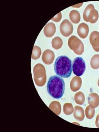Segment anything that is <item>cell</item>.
<instances>
[{
  "instance_id": "cell-1",
  "label": "cell",
  "mask_w": 99,
  "mask_h": 132,
  "mask_svg": "<svg viewBox=\"0 0 99 132\" xmlns=\"http://www.w3.org/2000/svg\"><path fill=\"white\" fill-rule=\"evenodd\" d=\"M64 90V81L61 78L56 75L50 78L47 84V91L51 96L60 99L63 96Z\"/></svg>"
},
{
  "instance_id": "cell-2",
  "label": "cell",
  "mask_w": 99,
  "mask_h": 132,
  "mask_svg": "<svg viewBox=\"0 0 99 132\" xmlns=\"http://www.w3.org/2000/svg\"><path fill=\"white\" fill-rule=\"evenodd\" d=\"M54 70L59 76L64 78H69L72 73L71 61L66 56H59L55 63Z\"/></svg>"
},
{
  "instance_id": "cell-3",
  "label": "cell",
  "mask_w": 99,
  "mask_h": 132,
  "mask_svg": "<svg viewBox=\"0 0 99 132\" xmlns=\"http://www.w3.org/2000/svg\"><path fill=\"white\" fill-rule=\"evenodd\" d=\"M34 78L37 86L42 87L45 86L46 81V70L44 65L38 63L35 65L33 69Z\"/></svg>"
},
{
  "instance_id": "cell-4",
  "label": "cell",
  "mask_w": 99,
  "mask_h": 132,
  "mask_svg": "<svg viewBox=\"0 0 99 132\" xmlns=\"http://www.w3.org/2000/svg\"><path fill=\"white\" fill-rule=\"evenodd\" d=\"M83 17L85 21L94 24L97 21L99 13L93 4L88 5L84 10Z\"/></svg>"
},
{
  "instance_id": "cell-5",
  "label": "cell",
  "mask_w": 99,
  "mask_h": 132,
  "mask_svg": "<svg viewBox=\"0 0 99 132\" xmlns=\"http://www.w3.org/2000/svg\"><path fill=\"white\" fill-rule=\"evenodd\" d=\"M68 45L70 48L78 55H81L84 53V44L76 36H72L69 38Z\"/></svg>"
},
{
  "instance_id": "cell-6",
  "label": "cell",
  "mask_w": 99,
  "mask_h": 132,
  "mask_svg": "<svg viewBox=\"0 0 99 132\" xmlns=\"http://www.w3.org/2000/svg\"><path fill=\"white\" fill-rule=\"evenodd\" d=\"M85 62L81 57H76L73 62L72 71L77 76H81L83 75L86 70Z\"/></svg>"
},
{
  "instance_id": "cell-7",
  "label": "cell",
  "mask_w": 99,
  "mask_h": 132,
  "mask_svg": "<svg viewBox=\"0 0 99 132\" xmlns=\"http://www.w3.org/2000/svg\"><path fill=\"white\" fill-rule=\"evenodd\" d=\"M60 33L63 36L68 37L70 36L73 32V26L71 22L68 20H64L60 24Z\"/></svg>"
},
{
  "instance_id": "cell-8",
  "label": "cell",
  "mask_w": 99,
  "mask_h": 132,
  "mask_svg": "<svg viewBox=\"0 0 99 132\" xmlns=\"http://www.w3.org/2000/svg\"><path fill=\"white\" fill-rule=\"evenodd\" d=\"M89 41L93 50L99 52V33L97 31L92 32L89 37Z\"/></svg>"
},
{
  "instance_id": "cell-9",
  "label": "cell",
  "mask_w": 99,
  "mask_h": 132,
  "mask_svg": "<svg viewBox=\"0 0 99 132\" xmlns=\"http://www.w3.org/2000/svg\"><path fill=\"white\" fill-rule=\"evenodd\" d=\"M55 59V54L51 50H47L44 52L42 54V60L45 64H52Z\"/></svg>"
},
{
  "instance_id": "cell-10",
  "label": "cell",
  "mask_w": 99,
  "mask_h": 132,
  "mask_svg": "<svg viewBox=\"0 0 99 132\" xmlns=\"http://www.w3.org/2000/svg\"><path fill=\"white\" fill-rule=\"evenodd\" d=\"M44 34L47 38H51L54 36L56 31V27L54 23H48L44 29Z\"/></svg>"
},
{
  "instance_id": "cell-11",
  "label": "cell",
  "mask_w": 99,
  "mask_h": 132,
  "mask_svg": "<svg viewBox=\"0 0 99 132\" xmlns=\"http://www.w3.org/2000/svg\"><path fill=\"white\" fill-rule=\"evenodd\" d=\"M77 33L80 38L85 39L87 38L89 33V26L85 23H81L78 26Z\"/></svg>"
},
{
  "instance_id": "cell-12",
  "label": "cell",
  "mask_w": 99,
  "mask_h": 132,
  "mask_svg": "<svg viewBox=\"0 0 99 132\" xmlns=\"http://www.w3.org/2000/svg\"><path fill=\"white\" fill-rule=\"evenodd\" d=\"M82 85V80L79 76L74 77L70 83V88L72 91H77L79 90Z\"/></svg>"
},
{
  "instance_id": "cell-13",
  "label": "cell",
  "mask_w": 99,
  "mask_h": 132,
  "mask_svg": "<svg viewBox=\"0 0 99 132\" xmlns=\"http://www.w3.org/2000/svg\"><path fill=\"white\" fill-rule=\"evenodd\" d=\"M88 103L90 107L95 108L99 105V96L96 93H90L88 97Z\"/></svg>"
},
{
  "instance_id": "cell-14",
  "label": "cell",
  "mask_w": 99,
  "mask_h": 132,
  "mask_svg": "<svg viewBox=\"0 0 99 132\" xmlns=\"http://www.w3.org/2000/svg\"><path fill=\"white\" fill-rule=\"evenodd\" d=\"M73 116L76 120L82 121L85 118V113L83 108L80 106H76L73 112Z\"/></svg>"
},
{
  "instance_id": "cell-15",
  "label": "cell",
  "mask_w": 99,
  "mask_h": 132,
  "mask_svg": "<svg viewBox=\"0 0 99 132\" xmlns=\"http://www.w3.org/2000/svg\"><path fill=\"white\" fill-rule=\"evenodd\" d=\"M49 108L57 116L60 115L61 112V105L60 103L57 101L51 102L49 106Z\"/></svg>"
},
{
  "instance_id": "cell-16",
  "label": "cell",
  "mask_w": 99,
  "mask_h": 132,
  "mask_svg": "<svg viewBox=\"0 0 99 132\" xmlns=\"http://www.w3.org/2000/svg\"><path fill=\"white\" fill-rule=\"evenodd\" d=\"M69 17L72 23L77 24L79 23L81 20V15L78 11L73 10L71 11L69 14Z\"/></svg>"
},
{
  "instance_id": "cell-17",
  "label": "cell",
  "mask_w": 99,
  "mask_h": 132,
  "mask_svg": "<svg viewBox=\"0 0 99 132\" xmlns=\"http://www.w3.org/2000/svg\"><path fill=\"white\" fill-rule=\"evenodd\" d=\"M63 40L59 37H55L52 41V47L55 50H58L60 49L63 46Z\"/></svg>"
},
{
  "instance_id": "cell-18",
  "label": "cell",
  "mask_w": 99,
  "mask_h": 132,
  "mask_svg": "<svg viewBox=\"0 0 99 132\" xmlns=\"http://www.w3.org/2000/svg\"><path fill=\"white\" fill-rule=\"evenodd\" d=\"M75 103L79 105H82L85 101V96L82 92L79 91L77 92L75 96Z\"/></svg>"
},
{
  "instance_id": "cell-19",
  "label": "cell",
  "mask_w": 99,
  "mask_h": 132,
  "mask_svg": "<svg viewBox=\"0 0 99 132\" xmlns=\"http://www.w3.org/2000/svg\"><path fill=\"white\" fill-rule=\"evenodd\" d=\"M42 54L41 48L38 46L35 45L33 48L31 58L34 60H38L40 58Z\"/></svg>"
},
{
  "instance_id": "cell-20",
  "label": "cell",
  "mask_w": 99,
  "mask_h": 132,
  "mask_svg": "<svg viewBox=\"0 0 99 132\" xmlns=\"http://www.w3.org/2000/svg\"><path fill=\"white\" fill-rule=\"evenodd\" d=\"M90 65L91 68L94 70L99 68V55L96 54L93 56L90 61Z\"/></svg>"
},
{
  "instance_id": "cell-21",
  "label": "cell",
  "mask_w": 99,
  "mask_h": 132,
  "mask_svg": "<svg viewBox=\"0 0 99 132\" xmlns=\"http://www.w3.org/2000/svg\"><path fill=\"white\" fill-rule=\"evenodd\" d=\"M63 112L67 116H70L74 112V108L72 104L65 103L63 105Z\"/></svg>"
},
{
  "instance_id": "cell-22",
  "label": "cell",
  "mask_w": 99,
  "mask_h": 132,
  "mask_svg": "<svg viewBox=\"0 0 99 132\" xmlns=\"http://www.w3.org/2000/svg\"><path fill=\"white\" fill-rule=\"evenodd\" d=\"M86 116L87 119H91L94 116L95 114V110L94 108H92L90 106H88L85 110Z\"/></svg>"
},
{
  "instance_id": "cell-23",
  "label": "cell",
  "mask_w": 99,
  "mask_h": 132,
  "mask_svg": "<svg viewBox=\"0 0 99 132\" xmlns=\"http://www.w3.org/2000/svg\"><path fill=\"white\" fill-rule=\"evenodd\" d=\"M62 19L61 12H59L57 15H55L53 18H52L51 20L55 22H59Z\"/></svg>"
},
{
  "instance_id": "cell-24",
  "label": "cell",
  "mask_w": 99,
  "mask_h": 132,
  "mask_svg": "<svg viewBox=\"0 0 99 132\" xmlns=\"http://www.w3.org/2000/svg\"><path fill=\"white\" fill-rule=\"evenodd\" d=\"M96 127L99 128V114H98L96 120Z\"/></svg>"
},
{
  "instance_id": "cell-25",
  "label": "cell",
  "mask_w": 99,
  "mask_h": 132,
  "mask_svg": "<svg viewBox=\"0 0 99 132\" xmlns=\"http://www.w3.org/2000/svg\"><path fill=\"white\" fill-rule=\"evenodd\" d=\"M98 86L99 87V79H98Z\"/></svg>"
}]
</instances>
